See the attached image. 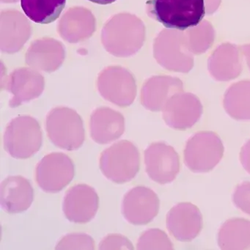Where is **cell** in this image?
I'll list each match as a JSON object with an SVG mask.
<instances>
[{
  "label": "cell",
  "mask_w": 250,
  "mask_h": 250,
  "mask_svg": "<svg viewBox=\"0 0 250 250\" xmlns=\"http://www.w3.org/2000/svg\"><path fill=\"white\" fill-rule=\"evenodd\" d=\"M146 5L149 16L167 28L196 27L206 15L205 0H148Z\"/></svg>",
  "instance_id": "6da1fadb"
},
{
  "label": "cell",
  "mask_w": 250,
  "mask_h": 250,
  "mask_svg": "<svg viewBox=\"0 0 250 250\" xmlns=\"http://www.w3.org/2000/svg\"><path fill=\"white\" fill-rule=\"evenodd\" d=\"M140 155L133 143L121 141L104 150L101 155L102 173L110 181L124 184L131 181L140 169Z\"/></svg>",
  "instance_id": "7a4b0ae2"
},
{
  "label": "cell",
  "mask_w": 250,
  "mask_h": 250,
  "mask_svg": "<svg viewBox=\"0 0 250 250\" xmlns=\"http://www.w3.org/2000/svg\"><path fill=\"white\" fill-rule=\"evenodd\" d=\"M220 139L213 133H200L190 139L184 150V162L194 172H207L219 164L224 154Z\"/></svg>",
  "instance_id": "3957f363"
},
{
  "label": "cell",
  "mask_w": 250,
  "mask_h": 250,
  "mask_svg": "<svg viewBox=\"0 0 250 250\" xmlns=\"http://www.w3.org/2000/svg\"><path fill=\"white\" fill-rule=\"evenodd\" d=\"M74 176V163L69 156L62 153L46 155L36 167V181L46 192H59L70 184Z\"/></svg>",
  "instance_id": "277c9868"
},
{
  "label": "cell",
  "mask_w": 250,
  "mask_h": 250,
  "mask_svg": "<svg viewBox=\"0 0 250 250\" xmlns=\"http://www.w3.org/2000/svg\"><path fill=\"white\" fill-rule=\"evenodd\" d=\"M146 172L155 182L169 184L180 170L179 156L175 149L165 143H153L145 150Z\"/></svg>",
  "instance_id": "5b68a950"
},
{
  "label": "cell",
  "mask_w": 250,
  "mask_h": 250,
  "mask_svg": "<svg viewBox=\"0 0 250 250\" xmlns=\"http://www.w3.org/2000/svg\"><path fill=\"white\" fill-rule=\"evenodd\" d=\"M122 210L124 217L129 223L147 225L159 213V197L147 187H134L124 197Z\"/></svg>",
  "instance_id": "8992f818"
},
{
  "label": "cell",
  "mask_w": 250,
  "mask_h": 250,
  "mask_svg": "<svg viewBox=\"0 0 250 250\" xmlns=\"http://www.w3.org/2000/svg\"><path fill=\"white\" fill-rule=\"evenodd\" d=\"M23 119L14 123L7 131L4 140L5 150L12 157L26 159L32 157L41 149L42 133L35 124H26Z\"/></svg>",
  "instance_id": "52a82bcc"
},
{
  "label": "cell",
  "mask_w": 250,
  "mask_h": 250,
  "mask_svg": "<svg viewBox=\"0 0 250 250\" xmlns=\"http://www.w3.org/2000/svg\"><path fill=\"white\" fill-rule=\"evenodd\" d=\"M99 205V196L94 188L87 184H77L67 191L62 209L68 220L84 224L96 216Z\"/></svg>",
  "instance_id": "ba28073f"
},
{
  "label": "cell",
  "mask_w": 250,
  "mask_h": 250,
  "mask_svg": "<svg viewBox=\"0 0 250 250\" xmlns=\"http://www.w3.org/2000/svg\"><path fill=\"white\" fill-rule=\"evenodd\" d=\"M167 227L169 232L178 241H192L203 228L201 212L191 203H179L168 213Z\"/></svg>",
  "instance_id": "9c48e42d"
},
{
  "label": "cell",
  "mask_w": 250,
  "mask_h": 250,
  "mask_svg": "<svg viewBox=\"0 0 250 250\" xmlns=\"http://www.w3.org/2000/svg\"><path fill=\"white\" fill-rule=\"evenodd\" d=\"M34 197L33 187L22 176H9L0 186V203L7 213L25 211L31 206Z\"/></svg>",
  "instance_id": "30bf717a"
},
{
  "label": "cell",
  "mask_w": 250,
  "mask_h": 250,
  "mask_svg": "<svg viewBox=\"0 0 250 250\" xmlns=\"http://www.w3.org/2000/svg\"><path fill=\"white\" fill-rule=\"evenodd\" d=\"M218 244L222 250H247L250 247V221L234 218L221 227Z\"/></svg>",
  "instance_id": "8fae6325"
},
{
  "label": "cell",
  "mask_w": 250,
  "mask_h": 250,
  "mask_svg": "<svg viewBox=\"0 0 250 250\" xmlns=\"http://www.w3.org/2000/svg\"><path fill=\"white\" fill-rule=\"evenodd\" d=\"M66 5V0H21V8L27 17L38 24L56 21Z\"/></svg>",
  "instance_id": "7c38bea8"
},
{
  "label": "cell",
  "mask_w": 250,
  "mask_h": 250,
  "mask_svg": "<svg viewBox=\"0 0 250 250\" xmlns=\"http://www.w3.org/2000/svg\"><path fill=\"white\" fill-rule=\"evenodd\" d=\"M138 250H172L168 235L159 229H150L142 234L137 244Z\"/></svg>",
  "instance_id": "4fadbf2b"
},
{
  "label": "cell",
  "mask_w": 250,
  "mask_h": 250,
  "mask_svg": "<svg viewBox=\"0 0 250 250\" xmlns=\"http://www.w3.org/2000/svg\"><path fill=\"white\" fill-rule=\"evenodd\" d=\"M93 238L84 233H73L64 236L58 243L56 250H94Z\"/></svg>",
  "instance_id": "5bb4252c"
},
{
  "label": "cell",
  "mask_w": 250,
  "mask_h": 250,
  "mask_svg": "<svg viewBox=\"0 0 250 250\" xmlns=\"http://www.w3.org/2000/svg\"><path fill=\"white\" fill-rule=\"evenodd\" d=\"M233 202L238 208L250 215V182L246 181L236 187L234 191Z\"/></svg>",
  "instance_id": "9a60e30c"
},
{
  "label": "cell",
  "mask_w": 250,
  "mask_h": 250,
  "mask_svg": "<svg viewBox=\"0 0 250 250\" xmlns=\"http://www.w3.org/2000/svg\"><path fill=\"white\" fill-rule=\"evenodd\" d=\"M99 250H134V247L126 237L112 234L102 240Z\"/></svg>",
  "instance_id": "2e32d148"
},
{
  "label": "cell",
  "mask_w": 250,
  "mask_h": 250,
  "mask_svg": "<svg viewBox=\"0 0 250 250\" xmlns=\"http://www.w3.org/2000/svg\"><path fill=\"white\" fill-rule=\"evenodd\" d=\"M240 159L243 167L250 174V140L241 148Z\"/></svg>",
  "instance_id": "e0dca14e"
},
{
  "label": "cell",
  "mask_w": 250,
  "mask_h": 250,
  "mask_svg": "<svg viewBox=\"0 0 250 250\" xmlns=\"http://www.w3.org/2000/svg\"><path fill=\"white\" fill-rule=\"evenodd\" d=\"M88 1L99 5H109V4L113 3L117 0H88Z\"/></svg>",
  "instance_id": "ac0fdd59"
}]
</instances>
